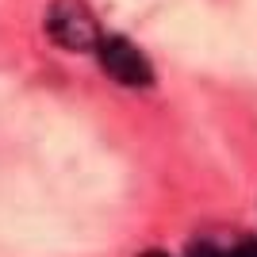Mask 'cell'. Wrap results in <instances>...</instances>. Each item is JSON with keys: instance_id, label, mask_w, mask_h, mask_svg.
<instances>
[{"instance_id": "obj_1", "label": "cell", "mask_w": 257, "mask_h": 257, "mask_svg": "<svg viewBox=\"0 0 257 257\" xmlns=\"http://www.w3.org/2000/svg\"><path fill=\"white\" fill-rule=\"evenodd\" d=\"M46 35L62 50H73V54H85V50H100V23L96 16L81 4V0H54L46 8Z\"/></svg>"}, {"instance_id": "obj_2", "label": "cell", "mask_w": 257, "mask_h": 257, "mask_svg": "<svg viewBox=\"0 0 257 257\" xmlns=\"http://www.w3.org/2000/svg\"><path fill=\"white\" fill-rule=\"evenodd\" d=\"M96 54H100L104 73L111 77V81H119V85H127V88H146V85L154 81L150 62L142 58V50L131 43L127 35H107L104 43H100Z\"/></svg>"}, {"instance_id": "obj_3", "label": "cell", "mask_w": 257, "mask_h": 257, "mask_svg": "<svg viewBox=\"0 0 257 257\" xmlns=\"http://www.w3.org/2000/svg\"><path fill=\"white\" fill-rule=\"evenodd\" d=\"M226 257H257V238H249V242H242V246H234Z\"/></svg>"}, {"instance_id": "obj_4", "label": "cell", "mask_w": 257, "mask_h": 257, "mask_svg": "<svg viewBox=\"0 0 257 257\" xmlns=\"http://www.w3.org/2000/svg\"><path fill=\"white\" fill-rule=\"evenodd\" d=\"M188 257H219V253H215L211 246H192V253H188Z\"/></svg>"}]
</instances>
